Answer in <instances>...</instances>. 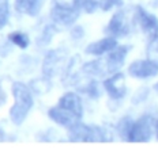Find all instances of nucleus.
<instances>
[{
    "label": "nucleus",
    "mask_w": 158,
    "mask_h": 149,
    "mask_svg": "<svg viewBox=\"0 0 158 149\" xmlns=\"http://www.w3.org/2000/svg\"><path fill=\"white\" fill-rule=\"evenodd\" d=\"M11 95L14 98V103L8 110L10 121L15 126H21L34 107L33 90L29 84L21 80H15L11 84Z\"/></svg>",
    "instance_id": "nucleus-1"
},
{
    "label": "nucleus",
    "mask_w": 158,
    "mask_h": 149,
    "mask_svg": "<svg viewBox=\"0 0 158 149\" xmlns=\"http://www.w3.org/2000/svg\"><path fill=\"white\" fill-rule=\"evenodd\" d=\"M68 65V52L63 49V48H57V49L48 50L47 54L44 56L42 60V74L53 79V77L59 76L63 73L65 68Z\"/></svg>",
    "instance_id": "nucleus-2"
},
{
    "label": "nucleus",
    "mask_w": 158,
    "mask_h": 149,
    "mask_svg": "<svg viewBox=\"0 0 158 149\" xmlns=\"http://www.w3.org/2000/svg\"><path fill=\"white\" fill-rule=\"evenodd\" d=\"M128 74L134 79L146 80L158 74V61L154 58L135 60L128 67Z\"/></svg>",
    "instance_id": "nucleus-3"
},
{
    "label": "nucleus",
    "mask_w": 158,
    "mask_h": 149,
    "mask_svg": "<svg viewBox=\"0 0 158 149\" xmlns=\"http://www.w3.org/2000/svg\"><path fill=\"white\" fill-rule=\"evenodd\" d=\"M156 125L154 119L150 115H143L139 119L134 121L128 142H147L153 134V126Z\"/></svg>",
    "instance_id": "nucleus-4"
},
{
    "label": "nucleus",
    "mask_w": 158,
    "mask_h": 149,
    "mask_svg": "<svg viewBox=\"0 0 158 149\" xmlns=\"http://www.w3.org/2000/svg\"><path fill=\"white\" fill-rule=\"evenodd\" d=\"M81 11L78 7H59V6H52L49 11V18L56 26H63V27H70L74 26L78 21Z\"/></svg>",
    "instance_id": "nucleus-5"
},
{
    "label": "nucleus",
    "mask_w": 158,
    "mask_h": 149,
    "mask_svg": "<svg viewBox=\"0 0 158 149\" xmlns=\"http://www.w3.org/2000/svg\"><path fill=\"white\" fill-rule=\"evenodd\" d=\"M130 31H131L130 21H128L126 11H123V10H118V11L114 12L106 26V29H105V33L114 38L126 37V35L130 34Z\"/></svg>",
    "instance_id": "nucleus-6"
},
{
    "label": "nucleus",
    "mask_w": 158,
    "mask_h": 149,
    "mask_svg": "<svg viewBox=\"0 0 158 149\" xmlns=\"http://www.w3.org/2000/svg\"><path fill=\"white\" fill-rule=\"evenodd\" d=\"M48 117L52 122H55L56 125L61 126V128L70 129L74 125H77L78 122H81L82 117H79L78 114H75L71 110H67L64 107H60L59 105L53 106L48 110Z\"/></svg>",
    "instance_id": "nucleus-7"
},
{
    "label": "nucleus",
    "mask_w": 158,
    "mask_h": 149,
    "mask_svg": "<svg viewBox=\"0 0 158 149\" xmlns=\"http://www.w3.org/2000/svg\"><path fill=\"white\" fill-rule=\"evenodd\" d=\"M135 19H136L138 25L140 26L142 31L146 35H149L151 40L158 35V19L156 15L147 12L140 6H136V8H135Z\"/></svg>",
    "instance_id": "nucleus-8"
},
{
    "label": "nucleus",
    "mask_w": 158,
    "mask_h": 149,
    "mask_svg": "<svg viewBox=\"0 0 158 149\" xmlns=\"http://www.w3.org/2000/svg\"><path fill=\"white\" fill-rule=\"evenodd\" d=\"M124 80H126L124 74L121 72H116V73H112L110 77H108V79H105L102 82L104 90L106 91L110 99L121 100L126 96L127 88H126V84H124Z\"/></svg>",
    "instance_id": "nucleus-9"
},
{
    "label": "nucleus",
    "mask_w": 158,
    "mask_h": 149,
    "mask_svg": "<svg viewBox=\"0 0 158 149\" xmlns=\"http://www.w3.org/2000/svg\"><path fill=\"white\" fill-rule=\"evenodd\" d=\"M130 49L131 46H128V45H117L113 50H110L108 53V57L105 58V63H106L109 73L120 72V69L126 63V58Z\"/></svg>",
    "instance_id": "nucleus-10"
},
{
    "label": "nucleus",
    "mask_w": 158,
    "mask_h": 149,
    "mask_svg": "<svg viewBox=\"0 0 158 149\" xmlns=\"http://www.w3.org/2000/svg\"><path fill=\"white\" fill-rule=\"evenodd\" d=\"M117 45H118L117 38L108 35V37H104V38H101V40L89 44L86 46V49H85V53L89 54V56L100 57V56H104V54L109 53L110 50H113Z\"/></svg>",
    "instance_id": "nucleus-11"
},
{
    "label": "nucleus",
    "mask_w": 158,
    "mask_h": 149,
    "mask_svg": "<svg viewBox=\"0 0 158 149\" xmlns=\"http://www.w3.org/2000/svg\"><path fill=\"white\" fill-rule=\"evenodd\" d=\"M47 0H14V8L18 14L35 18L41 14Z\"/></svg>",
    "instance_id": "nucleus-12"
},
{
    "label": "nucleus",
    "mask_w": 158,
    "mask_h": 149,
    "mask_svg": "<svg viewBox=\"0 0 158 149\" xmlns=\"http://www.w3.org/2000/svg\"><path fill=\"white\" fill-rule=\"evenodd\" d=\"M57 105L60 107H64L67 110H71L79 117H83V105H82V99L77 92L67 91L59 98Z\"/></svg>",
    "instance_id": "nucleus-13"
},
{
    "label": "nucleus",
    "mask_w": 158,
    "mask_h": 149,
    "mask_svg": "<svg viewBox=\"0 0 158 149\" xmlns=\"http://www.w3.org/2000/svg\"><path fill=\"white\" fill-rule=\"evenodd\" d=\"M81 72L91 79H100V77H104L106 73H109V71H108L105 60H93L83 64L81 67Z\"/></svg>",
    "instance_id": "nucleus-14"
},
{
    "label": "nucleus",
    "mask_w": 158,
    "mask_h": 149,
    "mask_svg": "<svg viewBox=\"0 0 158 149\" xmlns=\"http://www.w3.org/2000/svg\"><path fill=\"white\" fill-rule=\"evenodd\" d=\"M56 31H57V29H56V25L52 22V23L49 25H45L44 27H42L41 33L37 37V40H35V44H37L38 48H47L49 44H51L52 38H53V35L56 34Z\"/></svg>",
    "instance_id": "nucleus-15"
},
{
    "label": "nucleus",
    "mask_w": 158,
    "mask_h": 149,
    "mask_svg": "<svg viewBox=\"0 0 158 149\" xmlns=\"http://www.w3.org/2000/svg\"><path fill=\"white\" fill-rule=\"evenodd\" d=\"M7 38L14 46L21 50H26L30 46V37L26 33H22V31H11L7 35Z\"/></svg>",
    "instance_id": "nucleus-16"
},
{
    "label": "nucleus",
    "mask_w": 158,
    "mask_h": 149,
    "mask_svg": "<svg viewBox=\"0 0 158 149\" xmlns=\"http://www.w3.org/2000/svg\"><path fill=\"white\" fill-rule=\"evenodd\" d=\"M134 125V119L131 117H124L118 121L117 124V133L120 134V137L123 138L124 141H128V137H130L131 129H132Z\"/></svg>",
    "instance_id": "nucleus-17"
},
{
    "label": "nucleus",
    "mask_w": 158,
    "mask_h": 149,
    "mask_svg": "<svg viewBox=\"0 0 158 149\" xmlns=\"http://www.w3.org/2000/svg\"><path fill=\"white\" fill-rule=\"evenodd\" d=\"M10 15H11L10 0H0V31L8 25Z\"/></svg>",
    "instance_id": "nucleus-18"
},
{
    "label": "nucleus",
    "mask_w": 158,
    "mask_h": 149,
    "mask_svg": "<svg viewBox=\"0 0 158 149\" xmlns=\"http://www.w3.org/2000/svg\"><path fill=\"white\" fill-rule=\"evenodd\" d=\"M77 7L81 12L90 15L100 8V4H98V0H77Z\"/></svg>",
    "instance_id": "nucleus-19"
},
{
    "label": "nucleus",
    "mask_w": 158,
    "mask_h": 149,
    "mask_svg": "<svg viewBox=\"0 0 158 149\" xmlns=\"http://www.w3.org/2000/svg\"><path fill=\"white\" fill-rule=\"evenodd\" d=\"M102 88H104L102 84H100L97 80H91V82H89V84L83 88V91L86 92L91 99H98L101 95H102Z\"/></svg>",
    "instance_id": "nucleus-20"
},
{
    "label": "nucleus",
    "mask_w": 158,
    "mask_h": 149,
    "mask_svg": "<svg viewBox=\"0 0 158 149\" xmlns=\"http://www.w3.org/2000/svg\"><path fill=\"white\" fill-rule=\"evenodd\" d=\"M31 87L33 92H38V94H44L48 92V90L51 88L49 84V77L44 76V79H35L34 82H31V84H29Z\"/></svg>",
    "instance_id": "nucleus-21"
},
{
    "label": "nucleus",
    "mask_w": 158,
    "mask_h": 149,
    "mask_svg": "<svg viewBox=\"0 0 158 149\" xmlns=\"http://www.w3.org/2000/svg\"><path fill=\"white\" fill-rule=\"evenodd\" d=\"M98 4H100V8L102 11H110L112 8L114 7H121L123 6V0H98Z\"/></svg>",
    "instance_id": "nucleus-22"
},
{
    "label": "nucleus",
    "mask_w": 158,
    "mask_h": 149,
    "mask_svg": "<svg viewBox=\"0 0 158 149\" xmlns=\"http://www.w3.org/2000/svg\"><path fill=\"white\" fill-rule=\"evenodd\" d=\"M149 56L150 58H154V60L158 61V35L156 38H153L149 45Z\"/></svg>",
    "instance_id": "nucleus-23"
},
{
    "label": "nucleus",
    "mask_w": 158,
    "mask_h": 149,
    "mask_svg": "<svg viewBox=\"0 0 158 149\" xmlns=\"http://www.w3.org/2000/svg\"><path fill=\"white\" fill-rule=\"evenodd\" d=\"M70 34H71V38L74 41H79L85 37V30L82 26H72Z\"/></svg>",
    "instance_id": "nucleus-24"
},
{
    "label": "nucleus",
    "mask_w": 158,
    "mask_h": 149,
    "mask_svg": "<svg viewBox=\"0 0 158 149\" xmlns=\"http://www.w3.org/2000/svg\"><path fill=\"white\" fill-rule=\"evenodd\" d=\"M52 6H59V7H77V0H52Z\"/></svg>",
    "instance_id": "nucleus-25"
},
{
    "label": "nucleus",
    "mask_w": 158,
    "mask_h": 149,
    "mask_svg": "<svg viewBox=\"0 0 158 149\" xmlns=\"http://www.w3.org/2000/svg\"><path fill=\"white\" fill-rule=\"evenodd\" d=\"M147 94H149V90L147 88H140L139 91L136 92V95L132 98V102L134 103H140V102H143L144 98L147 96Z\"/></svg>",
    "instance_id": "nucleus-26"
},
{
    "label": "nucleus",
    "mask_w": 158,
    "mask_h": 149,
    "mask_svg": "<svg viewBox=\"0 0 158 149\" xmlns=\"http://www.w3.org/2000/svg\"><path fill=\"white\" fill-rule=\"evenodd\" d=\"M6 92H4V90H3V87H2V84H0V106L2 105H4L6 103Z\"/></svg>",
    "instance_id": "nucleus-27"
},
{
    "label": "nucleus",
    "mask_w": 158,
    "mask_h": 149,
    "mask_svg": "<svg viewBox=\"0 0 158 149\" xmlns=\"http://www.w3.org/2000/svg\"><path fill=\"white\" fill-rule=\"evenodd\" d=\"M4 140H6V133H4V130H3L2 128H0V142L4 141Z\"/></svg>",
    "instance_id": "nucleus-28"
},
{
    "label": "nucleus",
    "mask_w": 158,
    "mask_h": 149,
    "mask_svg": "<svg viewBox=\"0 0 158 149\" xmlns=\"http://www.w3.org/2000/svg\"><path fill=\"white\" fill-rule=\"evenodd\" d=\"M154 128H156V133H157V140H158V119L156 121V125H154Z\"/></svg>",
    "instance_id": "nucleus-29"
},
{
    "label": "nucleus",
    "mask_w": 158,
    "mask_h": 149,
    "mask_svg": "<svg viewBox=\"0 0 158 149\" xmlns=\"http://www.w3.org/2000/svg\"><path fill=\"white\" fill-rule=\"evenodd\" d=\"M154 90H156V91H158V82L154 84Z\"/></svg>",
    "instance_id": "nucleus-30"
}]
</instances>
